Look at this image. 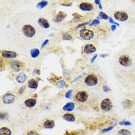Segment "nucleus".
Segmentation results:
<instances>
[{
	"label": "nucleus",
	"instance_id": "2",
	"mask_svg": "<svg viewBox=\"0 0 135 135\" xmlns=\"http://www.w3.org/2000/svg\"><path fill=\"white\" fill-rule=\"evenodd\" d=\"M79 36L82 39L84 40H90L93 38L94 36V32L92 30L84 29L80 30Z\"/></svg>",
	"mask_w": 135,
	"mask_h": 135
},
{
	"label": "nucleus",
	"instance_id": "18",
	"mask_svg": "<svg viewBox=\"0 0 135 135\" xmlns=\"http://www.w3.org/2000/svg\"><path fill=\"white\" fill-rule=\"evenodd\" d=\"M66 16H67V14L66 13H65L62 11H59L56 16L55 21L57 22H60L62 21L66 17Z\"/></svg>",
	"mask_w": 135,
	"mask_h": 135
},
{
	"label": "nucleus",
	"instance_id": "4",
	"mask_svg": "<svg viewBox=\"0 0 135 135\" xmlns=\"http://www.w3.org/2000/svg\"><path fill=\"white\" fill-rule=\"evenodd\" d=\"M98 82L97 77L94 74H90L87 76L84 81L85 84L89 87H93L96 85Z\"/></svg>",
	"mask_w": 135,
	"mask_h": 135
},
{
	"label": "nucleus",
	"instance_id": "16",
	"mask_svg": "<svg viewBox=\"0 0 135 135\" xmlns=\"http://www.w3.org/2000/svg\"><path fill=\"white\" fill-rule=\"evenodd\" d=\"M27 76L26 74L24 73H20L16 77V81L20 84L24 83L27 81Z\"/></svg>",
	"mask_w": 135,
	"mask_h": 135
},
{
	"label": "nucleus",
	"instance_id": "42",
	"mask_svg": "<svg viewBox=\"0 0 135 135\" xmlns=\"http://www.w3.org/2000/svg\"><path fill=\"white\" fill-rule=\"evenodd\" d=\"M116 28V27L115 25H112L111 27V29L112 31H114L115 30Z\"/></svg>",
	"mask_w": 135,
	"mask_h": 135
},
{
	"label": "nucleus",
	"instance_id": "30",
	"mask_svg": "<svg viewBox=\"0 0 135 135\" xmlns=\"http://www.w3.org/2000/svg\"><path fill=\"white\" fill-rule=\"evenodd\" d=\"M27 135H40V134L35 130H30L28 131Z\"/></svg>",
	"mask_w": 135,
	"mask_h": 135
},
{
	"label": "nucleus",
	"instance_id": "3",
	"mask_svg": "<svg viewBox=\"0 0 135 135\" xmlns=\"http://www.w3.org/2000/svg\"><path fill=\"white\" fill-rule=\"evenodd\" d=\"M101 108L103 111L109 112L113 108L112 103L110 99L106 98L103 99L101 102Z\"/></svg>",
	"mask_w": 135,
	"mask_h": 135
},
{
	"label": "nucleus",
	"instance_id": "21",
	"mask_svg": "<svg viewBox=\"0 0 135 135\" xmlns=\"http://www.w3.org/2000/svg\"><path fill=\"white\" fill-rule=\"evenodd\" d=\"M122 105L125 109H129L133 106V102L129 100H125L122 101Z\"/></svg>",
	"mask_w": 135,
	"mask_h": 135
},
{
	"label": "nucleus",
	"instance_id": "11",
	"mask_svg": "<svg viewBox=\"0 0 135 135\" xmlns=\"http://www.w3.org/2000/svg\"><path fill=\"white\" fill-rule=\"evenodd\" d=\"M79 8L84 11H90L93 9L94 6L90 3L82 2L79 4Z\"/></svg>",
	"mask_w": 135,
	"mask_h": 135
},
{
	"label": "nucleus",
	"instance_id": "29",
	"mask_svg": "<svg viewBox=\"0 0 135 135\" xmlns=\"http://www.w3.org/2000/svg\"><path fill=\"white\" fill-rule=\"evenodd\" d=\"M113 128H114V126H109V127L103 129L102 131H101V133H104L108 132L111 131V130H112Z\"/></svg>",
	"mask_w": 135,
	"mask_h": 135
},
{
	"label": "nucleus",
	"instance_id": "22",
	"mask_svg": "<svg viewBox=\"0 0 135 135\" xmlns=\"http://www.w3.org/2000/svg\"><path fill=\"white\" fill-rule=\"evenodd\" d=\"M40 54V50L37 48H33L30 50V55L32 58H36L39 56Z\"/></svg>",
	"mask_w": 135,
	"mask_h": 135
},
{
	"label": "nucleus",
	"instance_id": "1",
	"mask_svg": "<svg viewBox=\"0 0 135 135\" xmlns=\"http://www.w3.org/2000/svg\"><path fill=\"white\" fill-rule=\"evenodd\" d=\"M22 31L24 35L28 38H32L36 34V30L35 28L30 24L24 26Z\"/></svg>",
	"mask_w": 135,
	"mask_h": 135
},
{
	"label": "nucleus",
	"instance_id": "17",
	"mask_svg": "<svg viewBox=\"0 0 135 135\" xmlns=\"http://www.w3.org/2000/svg\"><path fill=\"white\" fill-rule=\"evenodd\" d=\"M43 126L46 129H52L55 127V122L52 120L47 119L44 122Z\"/></svg>",
	"mask_w": 135,
	"mask_h": 135
},
{
	"label": "nucleus",
	"instance_id": "38",
	"mask_svg": "<svg viewBox=\"0 0 135 135\" xmlns=\"http://www.w3.org/2000/svg\"><path fill=\"white\" fill-rule=\"evenodd\" d=\"M89 23V22H84V23H81V24H80L78 25V26H77L76 27V29L79 28H80V27H83V26H85V25H87V24H88Z\"/></svg>",
	"mask_w": 135,
	"mask_h": 135
},
{
	"label": "nucleus",
	"instance_id": "5",
	"mask_svg": "<svg viewBox=\"0 0 135 135\" xmlns=\"http://www.w3.org/2000/svg\"><path fill=\"white\" fill-rule=\"evenodd\" d=\"M114 18L119 21L124 22L128 20V14L124 11H116L114 13Z\"/></svg>",
	"mask_w": 135,
	"mask_h": 135
},
{
	"label": "nucleus",
	"instance_id": "9",
	"mask_svg": "<svg viewBox=\"0 0 135 135\" xmlns=\"http://www.w3.org/2000/svg\"><path fill=\"white\" fill-rule=\"evenodd\" d=\"M119 64L124 67H128L131 64V61L130 57L126 55L121 56L119 58Z\"/></svg>",
	"mask_w": 135,
	"mask_h": 135
},
{
	"label": "nucleus",
	"instance_id": "34",
	"mask_svg": "<svg viewBox=\"0 0 135 135\" xmlns=\"http://www.w3.org/2000/svg\"><path fill=\"white\" fill-rule=\"evenodd\" d=\"M100 23V21L99 20L95 19V20H94L92 22V23L90 24V26H95V25H97V24H99Z\"/></svg>",
	"mask_w": 135,
	"mask_h": 135
},
{
	"label": "nucleus",
	"instance_id": "35",
	"mask_svg": "<svg viewBox=\"0 0 135 135\" xmlns=\"http://www.w3.org/2000/svg\"><path fill=\"white\" fill-rule=\"evenodd\" d=\"M95 2V3L97 5H99V9H102V5H101V2L100 1H99V0H95V1H94Z\"/></svg>",
	"mask_w": 135,
	"mask_h": 135
},
{
	"label": "nucleus",
	"instance_id": "14",
	"mask_svg": "<svg viewBox=\"0 0 135 135\" xmlns=\"http://www.w3.org/2000/svg\"><path fill=\"white\" fill-rule=\"evenodd\" d=\"M38 23L39 24L40 26L41 27L45 28V29H48L50 27V24L48 20L45 18H40L38 19Z\"/></svg>",
	"mask_w": 135,
	"mask_h": 135
},
{
	"label": "nucleus",
	"instance_id": "43",
	"mask_svg": "<svg viewBox=\"0 0 135 135\" xmlns=\"http://www.w3.org/2000/svg\"><path fill=\"white\" fill-rule=\"evenodd\" d=\"M109 56V55H108V54H106V55H105V54H103V55H101L100 56H101V57L105 58V57H107V56Z\"/></svg>",
	"mask_w": 135,
	"mask_h": 135
},
{
	"label": "nucleus",
	"instance_id": "41",
	"mask_svg": "<svg viewBox=\"0 0 135 135\" xmlns=\"http://www.w3.org/2000/svg\"><path fill=\"white\" fill-rule=\"evenodd\" d=\"M7 114L5 113H3V115L1 114V120L5 119V118H7Z\"/></svg>",
	"mask_w": 135,
	"mask_h": 135
},
{
	"label": "nucleus",
	"instance_id": "40",
	"mask_svg": "<svg viewBox=\"0 0 135 135\" xmlns=\"http://www.w3.org/2000/svg\"><path fill=\"white\" fill-rule=\"evenodd\" d=\"M97 57V55L96 54V55H95L92 58V59H91V63H94V62L95 61V60L96 59Z\"/></svg>",
	"mask_w": 135,
	"mask_h": 135
},
{
	"label": "nucleus",
	"instance_id": "23",
	"mask_svg": "<svg viewBox=\"0 0 135 135\" xmlns=\"http://www.w3.org/2000/svg\"><path fill=\"white\" fill-rule=\"evenodd\" d=\"M11 130L7 127H2L0 129V135H11Z\"/></svg>",
	"mask_w": 135,
	"mask_h": 135
},
{
	"label": "nucleus",
	"instance_id": "7",
	"mask_svg": "<svg viewBox=\"0 0 135 135\" xmlns=\"http://www.w3.org/2000/svg\"><path fill=\"white\" fill-rule=\"evenodd\" d=\"M89 95L85 91H79L75 95L76 100L79 102H85L88 99Z\"/></svg>",
	"mask_w": 135,
	"mask_h": 135
},
{
	"label": "nucleus",
	"instance_id": "8",
	"mask_svg": "<svg viewBox=\"0 0 135 135\" xmlns=\"http://www.w3.org/2000/svg\"><path fill=\"white\" fill-rule=\"evenodd\" d=\"M16 99L14 94L11 93H8L3 95L2 97L3 102L4 104H11L13 103Z\"/></svg>",
	"mask_w": 135,
	"mask_h": 135
},
{
	"label": "nucleus",
	"instance_id": "31",
	"mask_svg": "<svg viewBox=\"0 0 135 135\" xmlns=\"http://www.w3.org/2000/svg\"><path fill=\"white\" fill-rule=\"evenodd\" d=\"M119 124L121 126H129L131 125V122L129 121H121L119 122Z\"/></svg>",
	"mask_w": 135,
	"mask_h": 135
},
{
	"label": "nucleus",
	"instance_id": "15",
	"mask_svg": "<svg viewBox=\"0 0 135 135\" xmlns=\"http://www.w3.org/2000/svg\"><path fill=\"white\" fill-rule=\"evenodd\" d=\"M63 119L67 122H74L75 117L72 113H65L62 116Z\"/></svg>",
	"mask_w": 135,
	"mask_h": 135
},
{
	"label": "nucleus",
	"instance_id": "19",
	"mask_svg": "<svg viewBox=\"0 0 135 135\" xmlns=\"http://www.w3.org/2000/svg\"><path fill=\"white\" fill-rule=\"evenodd\" d=\"M75 107V104L73 102H68L63 107V110L65 111H72L74 110Z\"/></svg>",
	"mask_w": 135,
	"mask_h": 135
},
{
	"label": "nucleus",
	"instance_id": "10",
	"mask_svg": "<svg viewBox=\"0 0 135 135\" xmlns=\"http://www.w3.org/2000/svg\"><path fill=\"white\" fill-rule=\"evenodd\" d=\"M96 49L95 47L92 44H87L84 48V53L85 54L89 55L95 52Z\"/></svg>",
	"mask_w": 135,
	"mask_h": 135
},
{
	"label": "nucleus",
	"instance_id": "20",
	"mask_svg": "<svg viewBox=\"0 0 135 135\" xmlns=\"http://www.w3.org/2000/svg\"><path fill=\"white\" fill-rule=\"evenodd\" d=\"M38 87V82L34 79H31L28 81V87L32 89H36Z\"/></svg>",
	"mask_w": 135,
	"mask_h": 135
},
{
	"label": "nucleus",
	"instance_id": "44",
	"mask_svg": "<svg viewBox=\"0 0 135 135\" xmlns=\"http://www.w3.org/2000/svg\"><path fill=\"white\" fill-rule=\"evenodd\" d=\"M134 114H135V113H134Z\"/></svg>",
	"mask_w": 135,
	"mask_h": 135
},
{
	"label": "nucleus",
	"instance_id": "12",
	"mask_svg": "<svg viewBox=\"0 0 135 135\" xmlns=\"http://www.w3.org/2000/svg\"><path fill=\"white\" fill-rule=\"evenodd\" d=\"M1 55L2 57L6 58H14L17 57V54L15 52L9 50H3Z\"/></svg>",
	"mask_w": 135,
	"mask_h": 135
},
{
	"label": "nucleus",
	"instance_id": "28",
	"mask_svg": "<svg viewBox=\"0 0 135 135\" xmlns=\"http://www.w3.org/2000/svg\"><path fill=\"white\" fill-rule=\"evenodd\" d=\"M99 18H100L102 19H103V20H107V19H109V18L108 15L103 12H100L99 13Z\"/></svg>",
	"mask_w": 135,
	"mask_h": 135
},
{
	"label": "nucleus",
	"instance_id": "27",
	"mask_svg": "<svg viewBox=\"0 0 135 135\" xmlns=\"http://www.w3.org/2000/svg\"><path fill=\"white\" fill-rule=\"evenodd\" d=\"M56 85L58 88L60 89H63L65 87L66 83L64 80H60L56 83Z\"/></svg>",
	"mask_w": 135,
	"mask_h": 135
},
{
	"label": "nucleus",
	"instance_id": "32",
	"mask_svg": "<svg viewBox=\"0 0 135 135\" xmlns=\"http://www.w3.org/2000/svg\"><path fill=\"white\" fill-rule=\"evenodd\" d=\"M73 90H70L67 92V93L65 94V97L67 99H71V96H72V93Z\"/></svg>",
	"mask_w": 135,
	"mask_h": 135
},
{
	"label": "nucleus",
	"instance_id": "36",
	"mask_svg": "<svg viewBox=\"0 0 135 135\" xmlns=\"http://www.w3.org/2000/svg\"><path fill=\"white\" fill-rule=\"evenodd\" d=\"M49 42V40L48 39H46L44 42L42 44L41 46V49H43L44 48V47H45L46 45H47V44Z\"/></svg>",
	"mask_w": 135,
	"mask_h": 135
},
{
	"label": "nucleus",
	"instance_id": "39",
	"mask_svg": "<svg viewBox=\"0 0 135 135\" xmlns=\"http://www.w3.org/2000/svg\"><path fill=\"white\" fill-rule=\"evenodd\" d=\"M25 88H26L25 87H21V88L19 89V91H18L19 93V94H22V93L23 92L24 90H25Z\"/></svg>",
	"mask_w": 135,
	"mask_h": 135
},
{
	"label": "nucleus",
	"instance_id": "25",
	"mask_svg": "<svg viewBox=\"0 0 135 135\" xmlns=\"http://www.w3.org/2000/svg\"><path fill=\"white\" fill-rule=\"evenodd\" d=\"M48 4V2L46 1H42L39 2L37 5V8L39 9H41L46 7Z\"/></svg>",
	"mask_w": 135,
	"mask_h": 135
},
{
	"label": "nucleus",
	"instance_id": "33",
	"mask_svg": "<svg viewBox=\"0 0 135 135\" xmlns=\"http://www.w3.org/2000/svg\"><path fill=\"white\" fill-rule=\"evenodd\" d=\"M109 22H110V23H111V24H113V25H115V26H120V25H119V23L116 22H115V21H114L112 19V18H111V17H110V18H109Z\"/></svg>",
	"mask_w": 135,
	"mask_h": 135
},
{
	"label": "nucleus",
	"instance_id": "37",
	"mask_svg": "<svg viewBox=\"0 0 135 135\" xmlns=\"http://www.w3.org/2000/svg\"><path fill=\"white\" fill-rule=\"evenodd\" d=\"M103 91H104L105 92H108V91H110L111 90L110 89V88H109V87H107V85L103 86Z\"/></svg>",
	"mask_w": 135,
	"mask_h": 135
},
{
	"label": "nucleus",
	"instance_id": "13",
	"mask_svg": "<svg viewBox=\"0 0 135 135\" xmlns=\"http://www.w3.org/2000/svg\"><path fill=\"white\" fill-rule=\"evenodd\" d=\"M37 101L36 99L33 98H30L24 101V105L28 108H32L34 107L36 105Z\"/></svg>",
	"mask_w": 135,
	"mask_h": 135
},
{
	"label": "nucleus",
	"instance_id": "6",
	"mask_svg": "<svg viewBox=\"0 0 135 135\" xmlns=\"http://www.w3.org/2000/svg\"><path fill=\"white\" fill-rule=\"evenodd\" d=\"M10 64L12 67V69L15 72H20L24 67V66L22 63L19 62L18 60H11L10 62Z\"/></svg>",
	"mask_w": 135,
	"mask_h": 135
},
{
	"label": "nucleus",
	"instance_id": "26",
	"mask_svg": "<svg viewBox=\"0 0 135 135\" xmlns=\"http://www.w3.org/2000/svg\"><path fill=\"white\" fill-rule=\"evenodd\" d=\"M62 37L63 39L65 40H70L72 39V36L67 32L63 33L62 35Z\"/></svg>",
	"mask_w": 135,
	"mask_h": 135
},
{
	"label": "nucleus",
	"instance_id": "24",
	"mask_svg": "<svg viewBox=\"0 0 135 135\" xmlns=\"http://www.w3.org/2000/svg\"><path fill=\"white\" fill-rule=\"evenodd\" d=\"M118 135H131V132L126 129H120L118 132Z\"/></svg>",
	"mask_w": 135,
	"mask_h": 135
}]
</instances>
